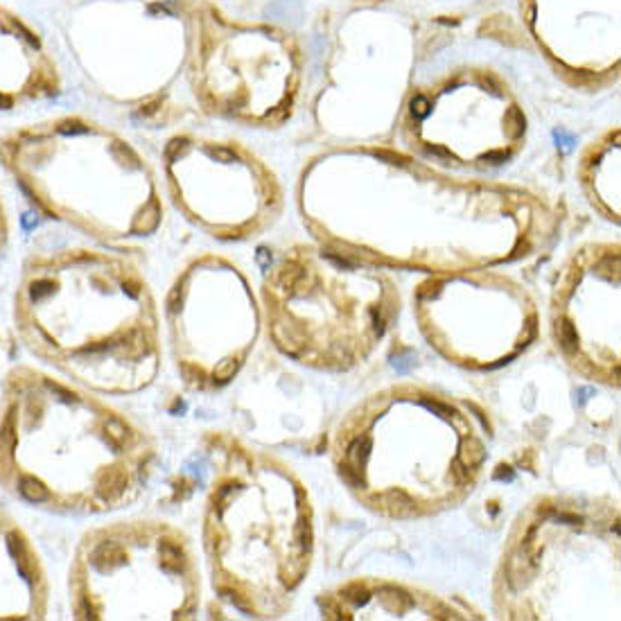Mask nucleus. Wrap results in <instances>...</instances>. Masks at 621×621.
<instances>
[{
  "mask_svg": "<svg viewBox=\"0 0 621 621\" xmlns=\"http://www.w3.org/2000/svg\"><path fill=\"white\" fill-rule=\"evenodd\" d=\"M486 461L470 413L418 386H391L348 413L335 440L341 481L382 515L420 518L461 502Z\"/></svg>",
  "mask_w": 621,
  "mask_h": 621,
  "instance_id": "nucleus-1",
  "label": "nucleus"
},
{
  "mask_svg": "<svg viewBox=\"0 0 621 621\" xmlns=\"http://www.w3.org/2000/svg\"><path fill=\"white\" fill-rule=\"evenodd\" d=\"M269 332L287 357L319 371H348L373 353L398 296L382 276L348 260L292 258L269 276Z\"/></svg>",
  "mask_w": 621,
  "mask_h": 621,
  "instance_id": "nucleus-2",
  "label": "nucleus"
},
{
  "mask_svg": "<svg viewBox=\"0 0 621 621\" xmlns=\"http://www.w3.org/2000/svg\"><path fill=\"white\" fill-rule=\"evenodd\" d=\"M619 572L617 508L570 499H540L518 529L502 561L497 601L504 617L554 619L561 576Z\"/></svg>",
  "mask_w": 621,
  "mask_h": 621,
  "instance_id": "nucleus-3",
  "label": "nucleus"
},
{
  "mask_svg": "<svg viewBox=\"0 0 621 621\" xmlns=\"http://www.w3.org/2000/svg\"><path fill=\"white\" fill-rule=\"evenodd\" d=\"M422 335L454 364L490 368L508 362L536 337V305L502 278L429 281L416 294Z\"/></svg>",
  "mask_w": 621,
  "mask_h": 621,
  "instance_id": "nucleus-4",
  "label": "nucleus"
},
{
  "mask_svg": "<svg viewBox=\"0 0 621 621\" xmlns=\"http://www.w3.org/2000/svg\"><path fill=\"white\" fill-rule=\"evenodd\" d=\"M552 326L561 350L581 375L619 386V254L581 258L558 281Z\"/></svg>",
  "mask_w": 621,
  "mask_h": 621,
  "instance_id": "nucleus-5",
  "label": "nucleus"
},
{
  "mask_svg": "<svg viewBox=\"0 0 621 621\" xmlns=\"http://www.w3.org/2000/svg\"><path fill=\"white\" fill-rule=\"evenodd\" d=\"M328 619H449L458 617L434 597H420L391 583H348L328 594Z\"/></svg>",
  "mask_w": 621,
  "mask_h": 621,
  "instance_id": "nucleus-6",
  "label": "nucleus"
},
{
  "mask_svg": "<svg viewBox=\"0 0 621 621\" xmlns=\"http://www.w3.org/2000/svg\"><path fill=\"white\" fill-rule=\"evenodd\" d=\"M21 492H23V497L30 499V502H46L48 499V490L34 479H23L21 481Z\"/></svg>",
  "mask_w": 621,
  "mask_h": 621,
  "instance_id": "nucleus-7",
  "label": "nucleus"
},
{
  "mask_svg": "<svg viewBox=\"0 0 621 621\" xmlns=\"http://www.w3.org/2000/svg\"><path fill=\"white\" fill-rule=\"evenodd\" d=\"M59 131H61V133H84V131H86V127H82V124H73V122H68V124H64V127H59Z\"/></svg>",
  "mask_w": 621,
  "mask_h": 621,
  "instance_id": "nucleus-8",
  "label": "nucleus"
},
{
  "mask_svg": "<svg viewBox=\"0 0 621 621\" xmlns=\"http://www.w3.org/2000/svg\"><path fill=\"white\" fill-rule=\"evenodd\" d=\"M12 102H10V97H5V95H0V109H7V106H10Z\"/></svg>",
  "mask_w": 621,
  "mask_h": 621,
  "instance_id": "nucleus-9",
  "label": "nucleus"
},
{
  "mask_svg": "<svg viewBox=\"0 0 621 621\" xmlns=\"http://www.w3.org/2000/svg\"><path fill=\"white\" fill-rule=\"evenodd\" d=\"M0 242H3V235H0Z\"/></svg>",
  "mask_w": 621,
  "mask_h": 621,
  "instance_id": "nucleus-10",
  "label": "nucleus"
}]
</instances>
